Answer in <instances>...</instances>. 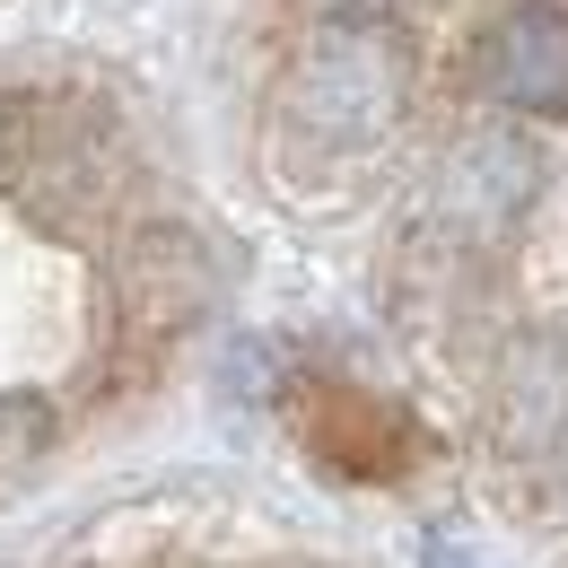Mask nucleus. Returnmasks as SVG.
<instances>
[{"label":"nucleus","mask_w":568,"mask_h":568,"mask_svg":"<svg viewBox=\"0 0 568 568\" xmlns=\"http://www.w3.org/2000/svg\"><path fill=\"white\" fill-rule=\"evenodd\" d=\"M403 44L385 27H315L297 44V62L281 71V123L306 149L342 158L394 132L403 114Z\"/></svg>","instance_id":"1"},{"label":"nucleus","mask_w":568,"mask_h":568,"mask_svg":"<svg viewBox=\"0 0 568 568\" xmlns=\"http://www.w3.org/2000/svg\"><path fill=\"white\" fill-rule=\"evenodd\" d=\"M542 175H551V158L534 149V132L481 123V132H464V141L446 149V166H437V227L464 236V245H498V236H516L534 219Z\"/></svg>","instance_id":"2"},{"label":"nucleus","mask_w":568,"mask_h":568,"mask_svg":"<svg viewBox=\"0 0 568 568\" xmlns=\"http://www.w3.org/2000/svg\"><path fill=\"white\" fill-rule=\"evenodd\" d=\"M473 88L507 114H568V0H507L473 36Z\"/></svg>","instance_id":"3"},{"label":"nucleus","mask_w":568,"mask_h":568,"mask_svg":"<svg viewBox=\"0 0 568 568\" xmlns=\"http://www.w3.org/2000/svg\"><path fill=\"white\" fill-rule=\"evenodd\" d=\"M211 306V254L193 227H132L114 263V315L141 351H166Z\"/></svg>","instance_id":"4"},{"label":"nucleus","mask_w":568,"mask_h":568,"mask_svg":"<svg viewBox=\"0 0 568 568\" xmlns=\"http://www.w3.org/2000/svg\"><path fill=\"white\" fill-rule=\"evenodd\" d=\"M490 403H498V437L516 455H568V324L507 342Z\"/></svg>","instance_id":"5"},{"label":"nucleus","mask_w":568,"mask_h":568,"mask_svg":"<svg viewBox=\"0 0 568 568\" xmlns=\"http://www.w3.org/2000/svg\"><path fill=\"white\" fill-rule=\"evenodd\" d=\"M306 446H315L333 473H351V481H394V464H403V420H394L376 394L324 385V394L306 403Z\"/></svg>","instance_id":"6"},{"label":"nucleus","mask_w":568,"mask_h":568,"mask_svg":"<svg viewBox=\"0 0 568 568\" xmlns=\"http://www.w3.org/2000/svg\"><path fill=\"white\" fill-rule=\"evenodd\" d=\"M53 446V412L36 394H0V473H27Z\"/></svg>","instance_id":"7"},{"label":"nucleus","mask_w":568,"mask_h":568,"mask_svg":"<svg viewBox=\"0 0 568 568\" xmlns=\"http://www.w3.org/2000/svg\"><path fill=\"white\" fill-rule=\"evenodd\" d=\"M297 18L306 27H385L394 0H297Z\"/></svg>","instance_id":"8"},{"label":"nucleus","mask_w":568,"mask_h":568,"mask_svg":"<svg viewBox=\"0 0 568 568\" xmlns=\"http://www.w3.org/2000/svg\"><path fill=\"white\" fill-rule=\"evenodd\" d=\"M18 158H27V114H18L9 97H0V175H9Z\"/></svg>","instance_id":"9"},{"label":"nucleus","mask_w":568,"mask_h":568,"mask_svg":"<svg viewBox=\"0 0 568 568\" xmlns=\"http://www.w3.org/2000/svg\"><path fill=\"white\" fill-rule=\"evenodd\" d=\"M428 568H481V560H473V551H455V542L437 534V542H428Z\"/></svg>","instance_id":"10"}]
</instances>
